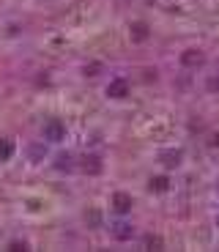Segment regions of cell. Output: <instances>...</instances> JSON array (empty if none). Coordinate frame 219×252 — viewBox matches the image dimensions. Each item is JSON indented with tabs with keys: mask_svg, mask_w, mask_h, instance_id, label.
Instances as JSON below:
<instances>
[{
	"mask_svg": "<svg viewBox=\"0 0 219 252\" xmlns=\"http://www.w3.org/2000/svg\"><path fill=\"white\" fill-rule=\"evenodd\" d=\"M55 167H58V170H71V167H74V164H71V157H69V154H61L58 162H55Z\"/></svg>",
	"mask_w": 219,
	"mask_h": 252,
	"instance_id": "8fae6325",
	"label": "cell"
},
{
	"mask_svg": "<svg viewBox=\"0 0 219 252\" xmlns=\"http://www.w3.org/2000/svg\"><path fill=\"white\" fill-rule=\"evenodd\" d=\"M14 151H17V145H14L11 137L0 140V162H8V159L14 157Z\"/></svg>",
	"mask_w": 219,
	"mask_h": 252,
	"instance_id": "30bf717a",
	"label": "cell"
},
{
	"mask_svg": "<svg viewBox=\"0 0 219 252\" xmlns=\"http://www.w3.org/2000/svg\"><path fill=\"white\" fill-rule=\"evenodd\" d=\"M82 170H85L88 176H99V173L104 170V162H101V157L91 154V157H85V159H82Z\"/></svg>",
	"mask_w": 219,
	"mask_h": 252,
	"instance_id": "277c9868",
	"label": "cell"
},
{
	"mask_svg": "<svg viewBox=\"0 0 219 252\" xmlns=\"http://www.w3.org/2000/svg\"><path fill=\"white\" fill-rule=\"evenodd\" d=\"M129 33H131V41H137V44L151 36V31H148V25H145V22H131Z\"/></svg>",
	"mask_w": 219,
	"mask_h": 252,
	"instance_id": "52a82bcc",
	"label": "cell"
},
{
	"mask_svg": "<svg viewBox=\"0 0 219 252\" xmlns=\"http://www.w3.org/2000/svg\"><path fill=\"white\" fill-rule=\"evenodd\" d=\"M129 94H131V85H129L126 77H113V80L107 82V96H110V99L121 101V99H126Z\"/></svg>",
	"mask_w": 219,
	"mask_h": 252,
	"instance_id": "7a4b0ae2",
	"label": "cell"
},
{
	"mask_svg": "<svg viewBox=\"0 0 219 252\" xmlns=\"http://www.w3.org/2000/svg\"><path fill=\"white\" fill-rule=\"evenodd\" d=\"M41 137L47 143H61V140H66V124L61 118H50L41 129Z\"/></svg>",
	"mask_w": 219,
	"mask_h": 252,
	"instance_id": "6da1fadb",
	"label": "cell"
},
{
	"mask_svg": "<svg viewBox=\"0 0 219 252\" xmlns=\"http://www.w3.org/2000/svg\"><path fill=\"white\" fill-rule=\"evenodd\" d=\"M159 159H162L164 167H178L181 159H184V154L181 151H164V154H159Z\"/></svg>",
	"mask_w": 219,
	"mask_h": 252,
	"instance_id": "9c48e42d",
	"label": "cell"
},
{
	"mask_svg": "<svg viewBox=\"0 0 219 252\" xmlns=\"http://www.w3.org/2000/svg\"><path fill=\"white\" fill-rule=\"evenodd\" d=\"M110 206H113V211L115 214H129L131 211V206H134V200H131V195L129 192H113V197H110Z\"/></svg>",
	"mask_w": 219,
	"mask_h": 252,
	"instance_id": "3957f363",
	"label": "cell"
},
{
	"mask_svg": "<svg viewBox=\"0 0 219 252\" xmlns=\"http://www.w3.org/2000/svg\"><path fill=\"white\" fill-rule=\"evenodd\" d=\"M8 250H28V241H11Z\"/></svg>",
	"mask_w": 219,
	"mask_h": 252,
	"instance_id": "9a60e30c",
	"label": "cell"
},
{
	"mask_svg": "<svg viewBox=\"0 0 219 252\" xmlns=\"http://www.w3.org/2000/svg\"><path fill=\"white\" fill-rule=\"evenodd\" d=\"M148 189H151V192H156V195H162V192H167V189H170V178L167 176H154L148 181Z\"/></svg>",
	"mask_w": 219,
	"mask_h": 252,
	"instance_id": "ba28073f",
	"label": "cell"
},
{
	"mask_svg": "<svg viewBox=\"0 0 219 252\" xmlns=\"http://www.w3.org/2000/svg\"><path fill=\"white\" fill-rule=\"evenodd\" d=\"M145 247H156V250H162V239L159 236H145Z\"/></svg>",
	"mask_w": 219,
	"mask_h": 252,
	"instance_id": "7c38bea8",
	"label": "cell"
},
{
	"mask_svg": "<svg viewBox=\"0 0 219 252\" xmlns=\"http://www.w3.org/2000/svg\"><path fill=\"white\" fill-rule=\"evenodd\" d=\"M208 91H211V94H219V77H208Z\"/></svg>",
	"mask_w": 219,
	"mask_h": 252,
	"instance_id": "4fadbf2b",
	"label": "cell"
},
{
	"mask_svg": "<svg viewBox=\"0 0 219 252\" xmlns=\"http://www.w3.org/2000/svg\"><path fill=\"white\" fill-rule=\"evenodd\" d=\"M96 71H101V63H91V66H85V74L96 77Z\"/></svg>",
	"mask_w": 219,
	"mask_h": 252,
	"instance_id": "5bb4252c",
	"label": "cell"
},
{
	"mask_svg": "<svg viewBox=\"0 0 219 252\" xmlns=\"http://www.w3.org/2000/svg\"><path fill=\"white\" fill-rule=\"evenodd\" d=\"M217 222H219V217H217Z\"/></svg>",
	"mask_w": 219,
	"mask_h": 252,
	"instance_id": "2e32d148",
	"label": "cell"
},
{
	"mask_svg": "<svg viewBox=\"0 0 219 252\" xmlns=\"http://www.w3.org/2000/svg\"><path fill=\"white\" fill-rule=\"evenodd\" d=\"M113 236L118 241H129L131 236H134V227H131L129 222H115V225H113Z\"/></svg>",
	"mask_w": 219,
	"mask_h": 252,
	"instance_id": "8992f818",
	"label": "cell"
},
{
	"mask_svg": "<svg viewBox=\"0 0 219 252\" xmlns=\"http://www.w3.org/2000/svg\"><path fill=\"white\" fill-rule=\"evenodd\" d=\"M181 63L187 66V69H197V66L203 63V52L200 50H187L181 55Z\"/></svg>",
	"mask_w": 219,
	"mask_h": 252,
	"instance_id": "5b68a950",
	"label": "cell"
}]
</instances>
